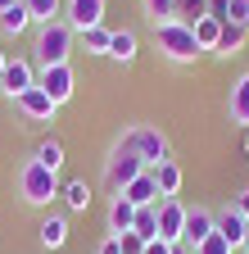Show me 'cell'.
Instances as JSON below:
<instances>
[{
  "instance_id": "cell-35",
  "label": "cell",
  "mask_w": 249,
  "mask_h": 254,
  "mask_svg": "<svg viewBox=\"0 0 249 254\" xmlns=\"http://www.w3.org/2000/svg\"><path fill=\"white\" fill-rule=\"evenodd\" d=\"M141 254H172V245H168V241H145Z\"/></svg>"
},
{
  "instance_id": "cell-8",
  "label": "cell",
  "mask_w": 249,
  "mask_h": 254,
  "mask_svg": "<svg viewBox=\"0 0 249 254\" xmlns=\"http://www.w3.org/2000/svg\"><path fill=\"white\" fill-rule=\"evenodd\" d=\"M37 86V64L32 59H9L5 64V77H0V95H9V100H18L23 91Z\"/></svg>"
},
{
  "instance_id": "cell-17",
  "label": "cell",
  "mask_w": 249,
  "mask_h": 254,
  "mask_svg": "<svg viewBox=\"0 0 249 254\" xmlns=\"http://www.w3.org/2000/svg\"><path fill=\"white\" fill-rule=\"evenodd\" d=\"M217 236H222L231 250H245V218H240L231 204H227L222 213H217Z\"/></svg>"
},
{
  "instance_id": "cell-34",
  "label": "cell",
  "mask_w": 249,
  "mask_h": 254,
  "mask_svg": "<svg viewBox=\"0 0 249 254\" xmlns=\"http://www.w3.org/2000/svg\"><path fill=\"white\" fill-rule=\"evenodd\" d=\"M231 209H236V213H240V218H249V186H245V190H240V195H236V200H231Z\"/></svg>"
},
{
  "instance_id": "cell-5",
  "label": "cell",
  "mask_w": 249,
  "mask_h": 254,
  "mask_svg": "<svg viewBox=\"0 0 249 254\" xmlns=\"http://www.w3.org/2000/svg\"><path fill=\"white\" fill-rule=\"evenodd\" d=\"M141 173H145V159H141L132 145L113 141V145H109V154H104V182H109L113 190H122V186H132Z\"/></svg>"
},
{
  "instance_id": "cell-21",
  "label": "cell",
  "mask_w": 249,
  "mask_h": 254,
  "mask_svg": "<svg viewBox=\"0 0 249 254\" xmlns=\"http://www.w3.org/2000/svg\"><path fill=\"white\" fill-rule=\"evenodd\" d=\"M27 27H37V23H32V14H27V5H23V0L0 14V32H5V37H23Z\"/></svg>"
},
{
  "instance_id": "cell-36",
  "label": "cell",
  "mask_w": 249,
  "mask_h": 254,
  "mask_svg": "<svg viewBox=\"0 0 249 254\" xmlns=\"http://www.w3.org/2000/svg\"><path fill=\"white\" fill-rule=\"evenodd\" d=\"M172 254H195V250H191V245H186V241H181V245H172Z\"/></svg>"
},
{
  "instance_id": "cell-16",
  "label": "cell",
  "mask_w": 249,
  "mask_h": 254,
  "mask_svg": "<svg viewBox=\"0 0 249 254\" xmlns=\"http://www.w3.org/2000/svg\"><path fill=\"white\" fill-rule=\"evenodd\" d=\"M59 200H64V213H86L91 209V186L82 177H68L59 186Z\"/></svg>"
},
{
  "instance_id": "cell-14",
  "label": "cell",
  "mask_w": 249,
  "mask_h": 254,
  "mask_svg": "<svg viewBox=\"0 0 249 254\" xmlns=\"http://www.w3.org/2000/svg\"><path fill=\"white\" fill-rule=\"evenodd\" d=\"M227 114H231V123L236 127H245L249 132V68L231 82V91H227Z\"/></svg>"
},
{
  "instance_id": "cell-19",
  "label": "cell",
  "mask_w": 249,
  "mask_h": 254,
  "mask_svg": "<svg viewBox=\"0 0 249 254\" xmlns=\"http://www.w3.org/2000/svg\"><path fill=\"white\" fill-rule=\"evenodd\" d=\"M32 159H37V164H46L50 173H59V168H64V141H59L54 132H50V136H41V141H37V150H32Z\"/></svg>"
},
{
  "instance_id": "cell-1",
  "label": "cell",
  "mask_w": 249,
  "mask_h": 254,
  "mask_svg": "<svg viewBox=\"0 0 249 254\" xmlns=\"http://www.w3.org/2000/svg\"><path fill=\"white\" fill-rule=\"evenodd\" d=\"M59 173H50L46 164H37V159H23L18 164V195L23 204H32V209H50L59 200Z\"/></svg>"
},
{
  "instance_id": "cell-38",
  "label": "cell",
  "mask_w": 249,
  "mask_h": 254,
  "mask_svg": "<svg viewBox=\"0 0 249 254\" xmlns=\"http://www.w3.org/2000/svg\"><path fill=\"white\" fill-rule=\"evenodd\" d=\"M9 5H18V0H0V14H5V9H9Z\"/></svg>"
},
{
  "instance_id": "cell-32",
  "label": "cell",
  "mask_w": 249,
  "mask_h": 254,
  "mask_svg": "<svg viewBox=\"0 0 249 254\" xmlns=\"http://www.w3.org/2000/svg\"><path fill=\"white\" fill-rule=\"evenodd\" d=\"M227 9H231V0H208V18L227 23Z\"/></svg>"
},
{
  "instance_id": "cell-22",
  "label": "cell",
  "mask_w": 249,
  "mask_h": 254,
  "mask_svg": "<svg viewBox=\"0 0 249 254\" xmlns=\"http://www.w3.org/2000/svg\"><path fill=\"white\" fill-rule=\"evenodd\" d=\"M245 41H249V27H240V23H222V37H217V50H213V55H240Z\"/></svg>"
},
{
  "instance_id": "cell-40",
  "label": "cell",
  "mask_w": 249,
  "mask_h": 254,
  "mask_svg": "<svg viewBox=\"0 0 249 254\" xmlns=\"http://www.w3.org/2000/svg\"><path fill=\"white\" fill-rule=\"evenodd\" d=\"M240 145H245V154H249V132H245V141H240Z\"/></svg>"
},
{
  "instance_id": "cell-30",
  "label": "cell",
  "mask_w": 249,
  "mask_h": 254,
  "mask_svg": "<svg viewBox=\"0 0 249 254\" xmlns=\"http://www.w3.org/2000/svg\"><path fill=\"white\" fill-rule=\"evenodd\" d=\"M227 23H240V27H249V0H231Z\"/></svg>"
},
{
  "instance_id": "cell-31",
  "label": "cell",
  "mask_w": 249,
  "mask_h": 254,
  "mask_svg": "<svg viewBox=\"0 0 249 254\" xmlns=\"http://www.w3.org/2000/svg\"><path fill=\"white\" fill-rule=\"evenodd\" d=\"M118 241H122V254H141V250H145V241H141L136 232H122Z\"/></svg>"
},
{
  "instance_id": "cell-12",
  "label": "cell",
  "mask_w": 249,
  "mask_h": 254,
  "mask_svg": "<svg viewBox=\"0 0 249 254\" xmlns=\"http://www.w3.org/2000/svg\"><path fill=\"white\" fill-rule=\"evenodd\" d=\"M68 236H73L68 213H46V218L37 222V241H41L46 250H64V245H68Z\"/></svg>"
},
{
  "instance_id": "cell-3",
  "label": "cell",
  "mask_w": 249,
  "mask_h": 254,
  "mask_svg": "<svg viewBox=\"0 0 249 254\" xmlns=\"http://www.w3.org/2000/svg\"><path fill=\"white\" fill-rule=\"evenodd\" d=\"M73 46H77V32L64 23V18H54L46 27H37V68H50V64H68L73 59Z\"/></svg>"
},
{
  "instance_id": "cell-27",
  "label": "cell",
  "mask_w": 249,
  "mask_h": 254,
  "mask_svg": "<svg viewBox=\"0 0 249 254\" xmlns=\"http://www.w3.org/2000/svg\"><path fill=\"white\" fill-rule=\"evenodd\" d=\"M141 5H145V14H149V23H154V27L177 18V0H141Z\"/></svg>"
},
{
  "instance_id": "cell-23",
  "label": "cell",
  "mask_w": 249,
  "mask_h": 254,
  "mask_svg": "<svg viewBox=\"0 0 249 254\" xmlns=\"http://www.w3.org/2000/svg\"><path fill=\"white\" fill-rule=\"evenodd\" d=\"M23 5H27V14H32L37 27H46V23H54V18H64V0H23Z\"/></svg>"
},
{
  "instance_id": "cell-18",
  "label": "cell",
  "mask_w": 249,
  "mask_h": 254,
  "mask_svg": "<svg viewBox=\"0 0 249 254\" xmlns=\"http://www.w3.org/2000/svg\"><path fill=\"white\" fill-rule=\"evenodd\" d=\"M136 50H141V37H136L132 27L113 32V41H109V59H113V64H122V68H127V64L136 59Z\"/></svg>"
},
{
  "instance_id": "cell-20",
  "label": "cell",
  "mask_w": 249,
  "mask_h": 254,
  "mask_svg": "<svg viewBox=\"0 0 249 254\" xmlns=\"http://www.w3.org/2000/svg\"><path fill=\"white\" fill-rule=\"evenodd\" d=\"M104 218H109V236H122V232H132V222H136V209H132L127 200H122V195H113Z\"/></svg>"
},
{
  "instance_id": "cell-39",
  "label": "cell",
  "mask_w": 249,
  "mask_h": 254,
  "mask_svg": "<svg viewBox=\"0 0 249 254\" xmlns=\"http://www.w3.org/2000/svg\"><path fill=\"white\" fill-rule=\"evenodd\" d=\"M245 250H249V218H245Z\"/></svg>"
},
{
  "instance_id": "cell-15",
  "label": "cell",
  "mask_w": 249,
  "mask_h": 254,
  "mask_svg": "<svg viewBox=\"0 0 249 254\" xmlns=\"http://www.w3.org/2000/svg\"><path fill=\"white\" fill-rule=\"evenodd\" d=\"M149 173H154V186H159L163 200H177V195H181V182H186V177H181V164H177V159H168V164L149 168Z\"/></svg>"
},
{
  "instance_id": "cell-33",
  "label": "cell",
  "mask_w": 249,
  "mask_h": 254,
  "mask_svg": "<svg viewBox=\"0 0 249 254\" xmlns=\"http://www.w3.org/2000/svg\"><path fill=\"white\" fill-rule=\"evenodd\" d=\"M96 254H122V241H118V236H104V241L96 245Z\"/></svg>"
},
{
  "instance_id": "cell-4",
  "label": "cell",
  "mask_w": 249,
  "mask_h": 254,
  "mask_svg": "<svg viewBox=\"0 0 249 254\" xmlns=\"http://www.w3.org/2000/svg\"><path fill=\"white\" fill-rule=\"evenodd\" d=\"M118 141H122V145H132V150L145 159V168H159V164H168V159H172V150H168V136H163L154 123H132L127 132L118 136Z\"/></svg>"
},
{
  "instance_id": "cell-37",
  "label": "cell",
  "mask_w": 249,
  "mask_h": 254,
  "mask_svg": "<svg viewBox=\"0 0 249 254\" xmlns=\"http://www.w3.org/2000/svg\"><path fill=\"white\" fill-rule=\"evenodd\" d=\"M5 64H9V55H5V50H0V77H5Z\"/></svg>"
},
{
  "instance_id": "cell-6",
  "label": "cell",
  "mask_w": 249,
  "mask_h": 254,
  "mask_svg": "<svg viewBox=\"0 0 249 254\" xmlns=\"http://www.w3.org/2000/svg\"><path fill=\"white\" fill-rule=\"evenodd\" d=\"M37 86L54 105H68L77 91V73H73V64H50V68H37Z\"/></svg>"
},
{
  "instance_id": "cell-11",
  "label": "cell",
  "mask_w": 249,
  "mask_h": 254,
  "mask_svg": "<svg viewBox=\"0 0 249 254\" xmlns=\"http://www.w3.org/2000/svg\"><path fill=\"white\" fill-rule=\"evenodd\" d=\"M213 232H217V213H213V209H186V236H181V241L191 245V250L204 245Z\"/></svg>"
},
{
  "instance_id": "cell-9",
  "label": "cell",
  "mask_w": 249,
  "mask_h": 254,
  "mask_svg": "<svg viewBox=\"0 0 249 254\" xmlns=\"http://www.w3.org/2000/svg\"><path fill=\"white\" fill-rule=\"evenodd\" d=\"M186 236V204L181 200H159V241L181 245Z\"/></svg>"
},
{
  "instance_id": "cell-2",
  "label": "cell",
  "mask_w": 249,
  "mask_h": 254,
  "mask_svg": "<svg viewBox=\"0 0 249 254\" xmlns=\"http://www.w3.org/2000/svg\"><path fill=\"white\" fill-rule=\"evenodd\" d=\"M154 46H159V55H163L168 64H195V59L204 55L199 41H195V27H191V23H181V18L154 27Z\"/></svg>"
},
{
  "instance_id": "cell-13",
  "label": "cell",
  "mask_w": 249,
  "mask_h": 254,
  "mask_svg": "<svg viewBox=\"0 0 249 254\" xmlns=\"http://www.w3.org/2000/svg\"><path fill=\"white\" fill-rule=\"evenodd\" d=\"M118 195L127 200L132 209H149V204H159V200H163V195H159V186H154V173H149V168H145V173H141L132 186H122Z\"/></svg>"
},
{
  "instance_id": "cell-10",
  "label": "cell",
  "mask_w": 249,
  "mask_h": 254,
  "mask_svg": "<svg viewBox=\"0 0 249 254\" xmlns=\"http://www.w3.org/2000/svg\"><path fill=\"white\" fill-rule=\"evenodd\" d=\"M14 105H18V114H23L27 123H54V114H59V105L50 100V95H46L41 86H32V91H23V95H18Z\"/></svg>"
},
{
  "instance_id": "cell-25",
  "label": "cell",
  "mask_w": 249,
  "mask_h": 254,
  "mask_svg": "<svg viewBox=\"0 0 249 254\" xmlns=\"http://www.w3.org/2000/svg\"><path fill=\"white\" fill-rule=\"evenodd\" d=\"M77 41H82V50H86V55H109L113 32H109V27H91V32H82Z\"/></svg>"
},
{
  "instance_id": "cell-28",
  "label": "cell",
  "mask_w": 249,
  "mask_h": 254,
  "mask_svg": "<svg viewBox=\"0 0 249 254\" xmlns=\"http://www.w3.org/2000/svg\"><path fill=\"white\" fill-rule=\"evenodd\" d=\"M177 18L195 27L199 18H208V0H177Z\"/></svg>"
},
{
  "instance_id": "cell-29",
  "label": "cell",
  "mask_w": 249,
  "mask_h": 254,
  "mask_svg": "<svg viewBox=\"0 0 249 254\" xmlns=\"http://www.w3.org/2000/svg\"><path fill=\"white\" fill-rule=\"evenodd\" d=\"M195 254H236V250H231V245H227L222 236H217V232H213V236H208L204 245H195Z\"/></svg>"
},
{
  "instance_id": "cell-7",
  "label": "cell",
  "mask_w": 249,
  "mask_h": 254,
  "mask_svg": "<svg viewBox=\"0 0 249 254\" xmlns=\"http://www.w3.org/2000/svg\"><path fill=\"white\" fill-rule=\"evenodd\" d=\"M64 23L77 37L91 27H104V0H64Z\"/></svg>"
},
{
  "instance_id": "cell-24",
  "label": "cell",
  "mask_w": 249,
  "mask_h": 254,
  "mask_svg": "<svg viewBox=\"0 0 249 254\" xmlns=\"http://www.w3.org/2000/svg\"><path fill=\"white\" fill-rule=\"evenodd\" d=\"M132 232L141 241H159V204H149V209H136V222H132Z\"/></svg>"
},
{
  "instance_id": "cell-26",
  "label": "cell",
  "mask_w": 249,
  "mask_h": 254,
  "mask_svg": "<svg viewBox=\"0 0 249 254\" xmlns=\"http://www.w3.org/2000/svg\"><path fill=\"white\" fill-rule=\"evenodd\" d=\"M217 37H222V23H217V18H199V23H195L199 50H217Z\"/></svg>"
}]
</instances>
